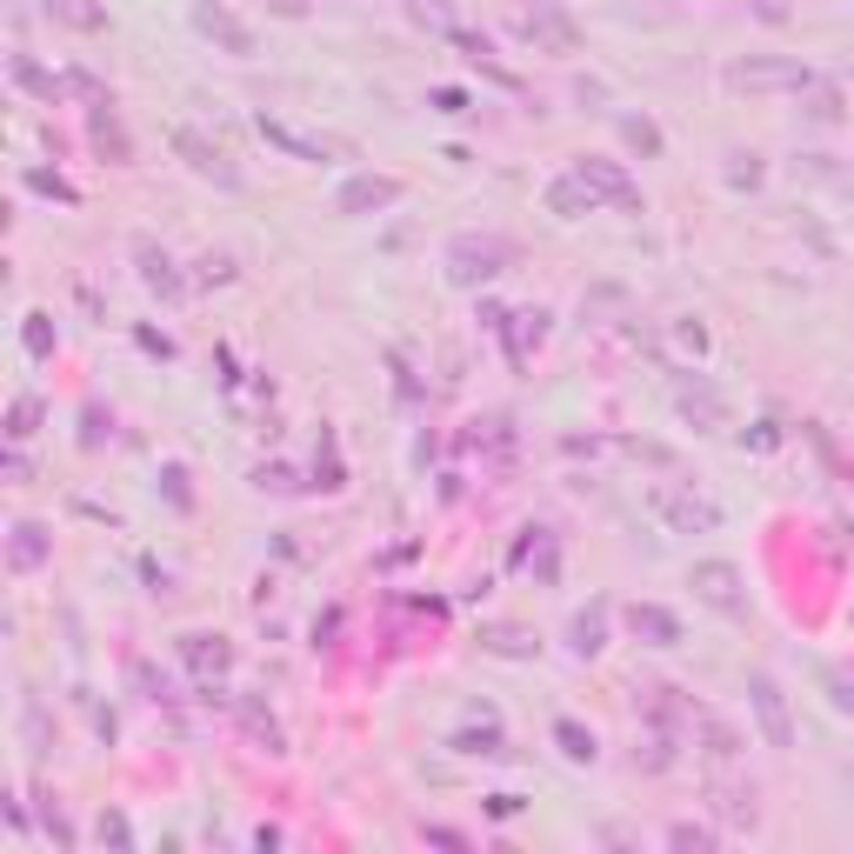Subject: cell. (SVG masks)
<instances>
[{
    "label": "cell",
    "mask_w": 854,
    "mask_h": 854,
    "mask_svg": "<svg viewBox=\"0 0 854 854\" xmlns=\"http://www.w3.org/2000/svg\"><path fill=\"white\" fill-rule=\"evenodd\" d=\"M274 14H288V21H301V14H307V0H274Z\"/></svg>",
    "instance_id": "obj_27"
},
{
    "label": "cell",
    "mask_w": 854,
    "mask_h": 854,
    "mask_svg": "<svg viewBox=\"0 0 854 854\" xmlns=\"http://www.w3.org/2000/svg\"><path fill=\"white\" fill-rule=\"evenodd\" d=\"M407 14L427 21V27H448V8H441V0H407Z\"/></svg>",
    "instance_id": "obj_24"
},
{
    "label": "cell",
    "mask_w": 854,
    "mask_h": 854,
    "mask_svg": "<svg viewBox=\"0 0 854 854\" xmlns=\"http://www.w3.org/2000/svg\"><path fill=\"white\" fill-rule=\"evenodd\" d=\"M695 594H701L715 615H748V587H741V574H734L728 561H701V568H695Z\"/></svg>",
    "instance_id": "obj_5"
},
{
    "label": "cell",
    "mask_w": 854,
    "mask_h": 854,
    "mask_svg": "<svg viewBox=\"0 0 854 854\" xmlns=\"http://www.w3.org/2000/svg\"><path fill=\"white\" fill-rule=\"evenodd\" d=\"M394 194H401L394 181H381V175L368 181V175H361V181H348V188H340V201H334V207H340V214H361V207H387Z\"/></svg>",
    "instance_id": "obj_10"
},
{
    "label": "cell",
    "mask_w": 854,
    "mask_h": 854,
    "mask_svg": "<svg viewBox=\"0 0 854 854\" xmlns=\"http://www.w3.org/2000/svg\"><path fill=\"white\" fill-rule=\"evenodd\" d=\"M521 34H528L535 47H548V54H574V47H581L574 21H568L561 8H535V14H521Z\"/></svg>",
    "instance_id": "obj_8"
},
{
    "label": "cell",
    "mask_w": 854,
    "mask_h": 854,
    "mask_svg": "<svg viewBox=\"0 0 854 854\" xmlns=\"http://www.w3.org/2000/svg\"><path fill=\"white\" fill-rule=\"evenodd\" d=\"M808 114H814V121H834V114H841V94H834V88H814V108H808Z\"/></svg>",
    "instance_id": "obj_25"
},
{
    "label": "cell",
    "mask_w": 854,
    "mask_h": 854,
    "mask_svg": "<svg viewBox=\"0 0 854 854\" xmlns=\"http://www.w3.org/2000/svg\"><path fill=\"white\" fill-rule=\"evenodd\" d=\"M507 268V240H494V234H461L454 247H448V281L454 288H481V281H494Z\"/></svg>",
    "instance_id": "obj_2"
},
{
    "label": "cell",
    "mask_w": 854,
    "mask_h": 854,
    "mask_svg": "<svg viewBox=\"0 0 854 854\" xmlns=\"http://www.w3.org/2000/svg\"><path fill=\"white\" fill-rule=\"evenodd\" d=\"M574 648H581V654H594V648H602V608L574 621Z\"/></svg>",
    "instance_id": "obj_21"
},
{
    "label": "cell",
    "mask_w": 854,
    "mask_h": 854,
    "mask_svg": "<svg viewBox=\"0 0 854 854\" xmlns=\"http://www.w3.org/2000/svg\"><path fill=\"white\" fill-rule=\"evenodd\" d=\"M748 701H754V721H761V734H767V748H795V721H788V695L775 688L767 674H754L748 681Z\"/></svg>",
    "instance_id": "obj_4"
},
{
    "label": "cell",
    "mask_w": 854,
    "mask_h": 854,
    "mask_svg": "<svg viewBox=\"0 0 854 854\" xmlns=\"http://www.w3.org/2000/svg\"><path fill=\"white\" fill-rule=\"evenodd\" d=\"M181 654H188L201 674H207V667H227V641H221V634H188V648H181Z\"/></svg>",
    "instance_id": "obj_17"
},
{
    "label": "cell",
    "mask_w": 854,
    "mask_h": 854,
    "mask_svg": "<svg viewBox=\"0 0 854 854\" xmlns=\"http://www.w3.org/2000/svg\"><path fill=\"white\" fill-rule=\"evenodd\" d=\"M175 154H181V160L194 167V175H201V181H221V188H240V175H234V167H227V154H221V147H214L207 134H194V127H181V134H175Z\"/></svg>",
    "instance_id": "obj_7"
},
{
    "label": "cell",
    "mask_w": 854,
    "mask_h": 854,
    "mask_svg": "<svg viewBox=\"0 0 854 854\" xmlns=\"http://www.w3.org/2000/svg\"><path fill=\"white\" fill-rule=\"evenodd\" d=\"M548 214H561V221H574V214H594V194H587V181H581V175L554 181V188H548Z\"/></svg>",
    "instance_id": "obj_11"
},
{
    "label": "cell",
    "mask_w": 854,
    "mask_h": 854,
    "mask_svg": "<svg viewBox=\"0 0 854 854\" xmlns=\"http://www.w3.org/2000/svg\"><path fill=\"white\" fill-rule=\"evenodd\" d=\"M194 27H201V34H207L214 47H227V54H240V60L254 54V27H247L240 14H227V8H221V0H201V8H194Z\"/></svg>",
    "instance_id": "obj_6"
},
{
    "label": "cell",
    "mask_w": 854,
    "mask_h": 854,
    "mask_svg": "<svg viewBox=\"0 0 854 854\" xmlns=\"http://www.w3.org/2000/svg\"><path fill=\"white\" fill-rule=\"evenodd\" d=\"M41 561H47V528L21 521V528H14V541H8V568H21V574H27V568H41Z\"/></svg>",
    "instance_id": "obj_12"
},
{
    "label": "cell",
    "mask_w": 854,
    "mask_h": 854,
    "mask_svg": "<svg viewBox=\"0 0 854 854\" xmlns=\"http://www.w3.org/2000/svg\"><path fill=\"white\" fill-rule=\"evenodd\" d=\"M648 507H654V515H661L674 535H695V528H715V521H721L715 501H701V494H688V487H667V481L648 494Z\"/></svg>",
    "instance_id": "obj_3"
},
{
    "label": "cell",
    "mask_w": 854,
    "mask_h": 854,
    "mask_svg": "<svg viewBox=\"0 0 854 854\" xmlns=\"http://www.w3.org/2000/svg\"><path fill=\"white\" fill-rule=\"evenodd\" d=\"M515 321H521V327L507 334V355H515V361H528V348L548 334V314H515Z\"/></svg>",
    "instance_id": "obj_18"
},
{
    "label": "cell",
    "mask_w": 854,
    "mask_h": 854,
    "mask_svg": "<svg viewBox=\"0 0 854 854\" xmlns=\"http://www.w3.org/2000/svg\"><path fill=\"white\" fill-rule=\"evenodd\" d=\"M681 414L701 420V427H721V420H728V407H721L715 387H681Z\"/></svg>",
    "instance_id": "obj_15"
},
{
    "label": "cell",
    "mask_w": 854,
    "mask_h": 854,
    "mask_svg": "<svg viewBox=\"0 0 854 854\" xmlns=\"http://www.w3.org/2000/svg\"><path fill=\"white\" fill-rule=\"evenodd\" d=\"M628 141H634V147H648V154H654V147H661V134H654V127H648V121H628Z\"/></svg>",
    "instance_id": "obj_26"
},
{
    "label": "cell",
    "mask_w": 854,
    "mask_h": 854,
    "mask_svg": "<svg viewBox=\"0 0 854 854\" xmlns=\"http://www.w3.org/2000/svg\"><path fill=\"white\" fill-rule=\"evenodd\" d=\"M134 254H141V281H147V288H160V294H181V274H175V261H167V254H154L147 240H141Z\"/></svg>",
    "instance_id": "obj_16"
},
{
    "label": "cell",
    "mask_w": 854,
    "mask_h": 854,
    "mask_svg": "<svg viewBox=\"0 0 854 854\" xmlns=\"http://www.w3.org/2000/svg\"><path fill=\"white\" fill-rule=\"evenodd\" d=\"M54 14H60L67 27H101V14H94V8H80V0H54Z\"/></svg>",
    "instance_id": "obj_23"
},
{
    "label": "cell",
    "mask_w": 854,
    "mask_h": 854,
    "mask_svg": "<svg viewBox=\"0 0 854 854\" xmlns=\"http://www.w3.org/2000/svg\"><path fill=\"white\" fill-rule=\"evenodd\" d=\"M34 420H41V401H34V394H21V401H14V414H8V435H14V441H27V435H34Z\"/></svg>",
    "instance_id": "obj_19"
},
{
    "label": "cell",
    "mask_w": 854,
    "mask_h": 854,
    "mask_svg": "<svg viewBox=\"0 0 854 854\" xmlns=\"http://www.w3.org/2000/svg\"><path fill=\"white\" fill-rule=\"evenodd\" d=\"M728 88H734V94H808V88H814V67L748 54V60H734V67H728Z\"/></svg>",
    "instance_id": "obj_1"
},
{
    "label": "cell",
    "mask_w": 854,
    "mask_h": 854,
    "mask_svg": "<svg viewBox=\"0 0 854 854\" xmlns=\"http://www.w3.org/2000/svg\"><path fill=\"white\" fill-rule=\"evenodd\" d=\"M628 621H634V634H641L648 648H674V641H681V621H674L667 608H634Z\"/></svg>",
    "instance_id": "obj_13"
},
{
    "label": "cell",
    "mask_w": 854,
    "mask_h": 854,
    "mask_svg": "<svg viewBox=\"0 0 854 854\" xmlns=\"http://www.w3.org/2000/svg\"><path fill=\"white\" fill-rule=\"evenodd\" d=\"M574 175L587 181V194H602V201H615V207H634V188H628V175L615 160H581Z\"/></svg>",
    "instance_id": "obj_9"
},
{
    "label": "cell",
    "mask_w": 854,
    "mask_h": 854,
    "mask_svg": "<svg viewBox=\"0 0 854 854\" xmlns=\"http://www.w3.org/2000/svg\"><path fill=\"white\" fill-rule=\"evenodd\" d=\"M554 741H561V748H568L574 761H594V734H581L574 721H561V728H554Z\"/></svg>",
    "instance_id": "obj_20"
},
{
    "label": "cell",
    "mask_w": 854,
    "mask_h": 854,
    "mask_svg": "<svg viewBox=\"0 0 854 854\" xmlns=\"http://www.w3.org/2000/svg\"><path fill=\"white\" fill-rule=\"evenodd\" d=\"M715 814L734 821V828H754V814H761V808H754V788H728V782H721V788H715Z\"/></svg>",
    "instance_id": "obj_14"
},
{
    "label": "cell",
    "mask_w": 854,
    "mask_h": 854,
    "mask_svg": "<svg viewBox=\"0 0 854 854\" xmlns=\"http://www.w3.org/2000/svg\"><path fill=\"white\" fill-rule=\"evenodd\" d=\"M94 141H101V147H114V160H127V134L114 127V114H94Z\"/></svg>",
    "instance_id": "obj_22"
}]
</instances>
